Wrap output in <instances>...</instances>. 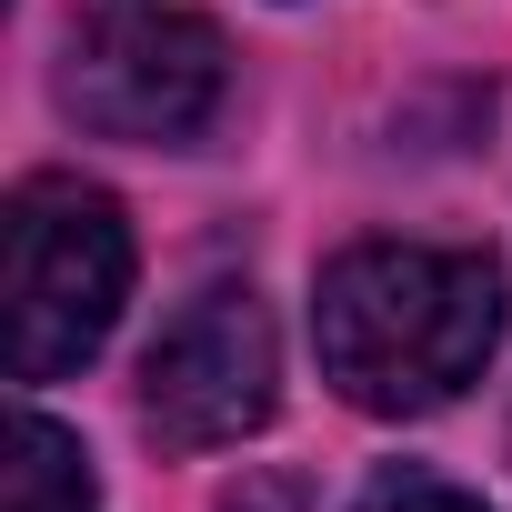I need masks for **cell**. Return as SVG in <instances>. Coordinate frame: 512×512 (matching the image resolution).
I'll return each instance as SVG.
<instances>
[{"label": "cell", "instance_id": "obj_1", "mask_svg": "<svg viewBox=\"0 0 512 512\" xmlns=\"http://www.w3.org/2000/svg\"><path fill=\"white\" fill-rule=\"evenodd\" d=\"M312 342L342 402L392 422L442 412L462 382H482L502 342V272L442 241H362L312 292Z\"/></svg>", "mask_w": 512, "mask_h": 512}, {"label": "cell", "instance_id": "obj_2", "mask_svg": "<svg viewBox=\"0 0 512 512\" xmlns=\"http://www.w3.org/2000/svg\"><path fill=\"white\" fill-rule=\"evenodd\" d=\"M131 302V231L121 201L41 171L11 191L0 221V312H11V382H61L81 372Z\"/></svg>", "mask_w": 512, "mask_h": 512}, {"label": "cell", "instance_id": "obj_6", "mask_svg": "<svg viewBox=\"0 0 512 512\" xmlns=\"http://www.w3.org/2000/svg\"><path fill=\"white\" fill-rule=\"evenodd\" d=\"M362 512H482V502L452 492V482H432V472H382V482L362 492Z\"/></svg>", "mask_w": 512, "mask_h": 512}, {"label": "cell", "instance_id": "obj_7", "mask_svg": "<svg viewBox=\"0 0 512 512\" xmlns=\"http://www.w3.org/2000/svg\"><path fill=\"white\" fill-rule=\"evenodd\" d=\"M221 512H302V492H292V482H241Z\"/></svg>", "mask_w": 512, "mask_h": 512}, {"label": "cell", "instance_id": "obj_5", "mask_svg": "<svg viewBox=\"0 0 512 512\" xmlns=\"http://www.w3.org/2000/svg\"><path fill=\"white\" fill-rule=\"evenodd\" d=\"M91 502H101L91 452H81L61 422L21 412V422H11V482H0V512H91Z\"/></svg>", "mask_w": 512, "mask_h": 512}, {"label": "cell", "instance_id": "obj_3", "mask_svg": "<svg viewBox=\"0 0 512 512\" xmlns=\"http://www.w3.org/2000/svg\"><path fill=\"white\" fill-rule=\"evenodd\" d=\"M282 402V342H272V312L251 282H201L151 362H141V422L171 442V452H211V442H241L262 432Z\"/></svg>", "mask_w": 512, "mask_h": 512}, {"label": "cell", "instance_id": "obj_4", "mask_svg": "<svg viewBox=\"0 0 512 512\" xmlns=\"http://www.w3.org/2000/svg\"><path fill=\"white\" fill-rule=\"evenodd\" d=\"M61 101L111 141H191L221 111V31L191 11H101L71 41Z\"/></svg>", "mask_w": 512, "mask_h": 512}]
</instances>
